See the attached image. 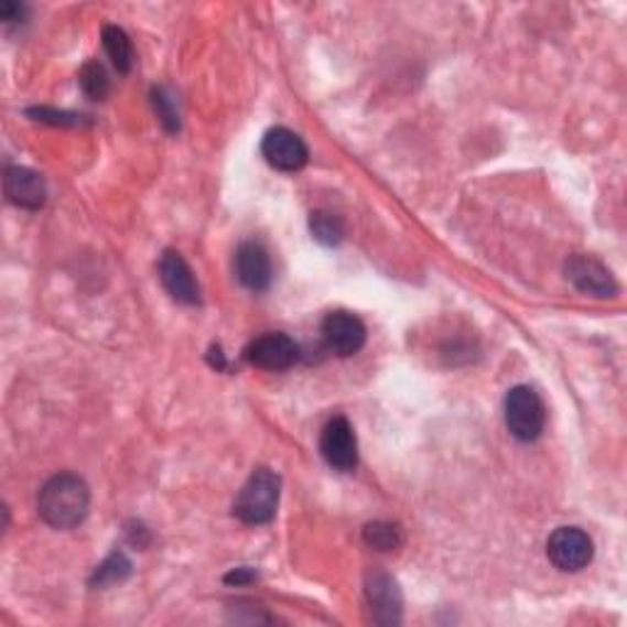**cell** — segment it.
<instances>
[{
	"instance_id": "8",
	"label": "cell",
	"mask_w": 627,
	"mask_h": 627,
	"mask_svg": "<svg viewBox=\"0 0 627 627\" xmlns=\"http://www.w3.org/2000/svg\"><path fill=\"white\" fill-rule=\"evenodd\" d=\"M322 334L326 346L336 356H356L366 346V326L350 312H332L322 324Z\"/></svg>"
},
{
	"instance_id": "5",
	"label": "cell",
	"mask_w": 627,
	"mask_h": 627,
	"mask_svg": "<svg viewBox=\"0 0 627 627\" xmlns=\"http://www.w3.org/2000/svg\"><path fill=\"white\" fill-rule=\"evenodd\" d=\"M244 356L250 366L280 372L294 366L296 358H300V348H296V344L288 334H266L252 338L246 346Z\"/></svg>"
},
{
	"instance_id": "1",
	"label": "cell",
	"mask_w": 627,
	"mask_h": 627,
	"mask_svg": "<svg viewBox=\"0 0 627 627\" xmlns=\"http://www.w3.org/2000/svg\"><path fill=\"white\" fill-rule=\"evenodd\" d=\"M91 493L89 486L74 473H60L50 478L40 490V517L54 530H74L89 515Z\"/></svg>"
},
{
	"instance_id": "16",
	"label": "cell",
	"mask_w": 627,
	"mask_h": 627,
	"mask_svg": "<svg viewBox=\"0 0 627 627\" xmlns=\"http://www.w3.org/2000/svg\"><path fill=\"white\" fill-rule=\"evenodd\" d=\"M310 228L318 244L324 246H336L344 238V224L338 221V216L328 212H314L310 218Z\"/></svg>"
},
{
	"instance_id": "18",
	"label": "cell",
	"mask_w": 627,
	"mask_h": 627,
	"mask_svg": "<svg viewBox=\"0 0 627 627\" xmlns=\"http://www.w3.org/2000/svg\"><path fill=\"white\" fill-rule=\"evenodd\" d=\"M128 574H130V561L123 554H113L106 559L104 566H98L94 583H98V586H106V583L123 581Z\"/></svg>"
},
{
	"instance_id": "3",
	"label": "cell",
	"mask_w": 627,
	"mask_h": 627,
	"mask_svg": "<svg viewBox=\"0 0 627 627\" xmlns=\"http://www.w3.org/2000/svg\"><path fill=\"white\" fill-rule=\"evenodd\" d=\"M544 404L530 385H517L505 398V424L520 442H534L544 432Z\"/></svg>"
},
{
	"instance_id": "2",
	"label": "cell",
	"mask_w": 627,
	"mask_h": 627,
	"mask_svg": "<svg viewBox=\"0 0 627 627\" xmlns=\"http://www.w3.org/2000/svg\"><path fill=\"white\" fill-rule=\"evenodd\" d=\"M280 486V476L270 468L252 471L234 502V515L246 525H268L278 512Z\"/></svg>"
},
{
	"instance_id": "12",
	"label": "cell",
	"mask_w": 627,
	"mask_h": 627,
	"mask_svg": "<svg viewBox=\"0 0 627 627\" xmlns=\"http://www.w3.org/2000/svg\"><path fill=\"white\" fill-rule=\"evenodd\" d=\"M3 186H6L8 202L20 208L37 212V208H42L47 202L45 182H42L37 172H32L28 167H8Z\"/></svg>"
},
{
	"instance_id": "6",
	"label": "cell",
	"mask_w": 627,
	"mask_h": 627,
	"mask_svg": "<svg viewBox=\"0 0 627 627\" xmlns=\"http://www.w3.org/2000/svg\"><path fill=\"white\" fill-rule=\"evenodd\" d=\"M322 456L336 471H354L358 466V442L356 432L346 417H334L322 432Z\"/></svg>"
},
{
	"instance_id": "7",
	"label": "cell",
	"mask_w": 627,
	"mask_h": 627,
	"mask_svg": "<svg viewBox=\"0 0 627 627\" xmlns=\"http://www.w3.org/2000/svg\"><path fill=\"white\" fill-rule=\"evenodd\" d=\"M262 158L268 160L270 167L280 172H300L310 160V150L292 130L272 128L262 138Z\"/></svg>"
},
{
	"instance_id": "15",
	"label": "cell",
	"mask_w": 627,
	"mask_h": 627,
	"mask_svg": "<svg viewBox=\"0 0 627 627\" xmlns=\"http://www.w3.org/2000/svg\"><path fill=\"white\" fill-rule=\"evenodd\" d=\"M79 82H82V89L84 94L94 98V101H101L106 98L108 89H111V82H108V74L104 69L101 62H86L84 69L79 74Z\"/></svg>"
},
{
	"instance_id": "10",
	"label": "cell",
	"mask_w": 627,
	"mask_h": 627,
	"mask_svg": "<svg viewBox=\"0 0 627 627\" xmlns=\"http://www.w3.org/2000/svg\"><path fill=\"white\" fill-rule=\"evenodd\" d=\"M566 278L574 282V288L593 294V296H613L615 294V280L610 270L603 266L601 260L591 256H574L566 262Z\"/></svg>"
},
{
	"instance_id": "14",
	"label": "cell",
	"mask_w": 627,
	"mask_h": 627,
	"mask_svg": "<svg viewBox=\"0 0 627 627\" xmlns=\"http://www.w3.org/2000/svg\"><path fill=\"white\" fill-rule=\"evenodd\" d=\"M104 47H106L108 57H111L113 67L120 74H128L130 67H133V45H130L126 32L116 25H106L104 28Z\"/></svg>"
},
{
	"instance_id": "9",
	"label": "cell",
	"mask_w": 627,
	"mask_h": 627,
	"mask_svg": "<svg viewBox=\"0 0 627 627\" xmlns=\"http://www.w3.org/2000/svg\"><path fill=\"white\" fill-rule=\"evenodd\" d=\"M366 596L376 623L380 625H398L402 618V593L392 576L385 571H370L366 579Z\"/></svg>"
},
{
	"instance_id": "13",
	"label": "cell",
	"mask_w": 627,
	"mask_h": 627,
	"mask_svg": "<svg viewBox=\"0 0 627 627\" xmlns=\"http://www.w3.org/2000/svg\"><path fill=\"white\" fill-rule=\"evenodd\" d=\"M236 274L250 292H266L272 282V262L260 244H244L236 252Z\"/></svg>"
},
{
	"instance_id": "19",
	"label": "cell",
	"mask_w": 627,
	"mask_h": 627,
	"mask_svg": "<svg viewBox=\"0 0 627 627\" xmlns=\"http://www.w3.org/2000/svg\"><path fill=\"white\" fill-rule=\"evenodd\" d=\"M152 101H155V108H158L162 123L167 126V130H172V133H174V130L180 128V116H177V108H174V104H172V98L164 96L162 89H158Z\"/></svg>"
},
{
	"instance_id": "4",
	"label": "cell",
	"mask_w": 627,
	"mask_h": 627,
	"mask_svg": "<svg viewBox=\"0 0 627 627\" xmlns=\"http://www.w3.org/2000/svg\"><path fill=\"white\" fill-rule=\"evenodd\" d=\"M547 554L559 571H581L593 561V542L579 527H559L549 537Z\"/></svg>"
},
{
	"instance_id": "17",
	"label": "cell",
	"mask_w": 627,
	"mask_h": 627,
	"mask_svg": "<svg viewBox=\"0 0 627 627\" xmlns=\"http://www.w3.org/2000/svg\"><path fill=\"white\" fill-rule=\"evenodd\" d=\"M363 537H366V542L372 549H380V552H390V549H398L400 542H402L400 530L394 525H390V522H372V525H368L366 532H363Z\"/></svg>"
},
{
	"instance_id": "11",
	"label": "cell",
	"mask_w": 627,
	"mask_h": 627,
	"mask_svg": "<svg viewBox=\"0 0 627 627\" xmlns=\"http://www.w3.org/2000/svg\"><path fill=\"white\" fill-rule=\"evenodd\" d=\"M160 280L164 290L172 294V300L182 304H199V284L194 280L192 268L180 252L167 250L160 258Z\"/></svg>"
}]
</instances>
